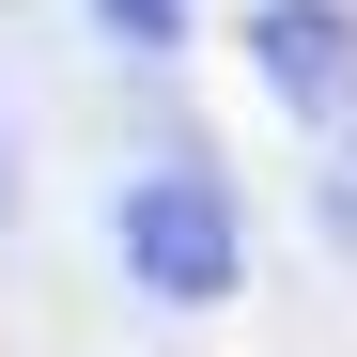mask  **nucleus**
Masks as SVG:
<instances>
[{
  "label": "nucleus",
  "instance_id": "obj_1",
  "mask_svg": "<svg viewBox=\"0 0 357 357\" xmlns=\"http://www.w3.org/2000/svg\"><path fill=\"white\" fill-rule=\"evenodd\" d=\"M109 264H125L155 311H233L249 295V202H233V171L202 155H155L109 187Z\"/></svg>",
  "mask_w": 357,
  "mask_h": 357
},
{
  "label": "nucleus",
  "instance_id": "obj_2",
  "mask_svg": "<svg viewBox=\"0 0 357 357\" xmlns=\"http://www.w3.org/2000/svg\"><path fill=\"white\" fill-rule=\"evenodd\" d=\"M233 47H249V78L280 93V125H311V140L357 125V0H249Z\"/></svg>",
  "mask_w": 357,
  "mask_h": 357
},
{
  "label": "nucleus",
  "instance_id": "obj_3",
  "mask_svg": "<svg viewBox=\"0 0 357 357\" xmlns=\"http://www.w3.org/2000/svg\"><path fill=\"white\" fill-rule=\"evenodd\" d=\"M93 31L125 47V63H187V31H202V16H187V0H93Z\"/></svg>",
  "mask_w": 357,
  "mask_h": 357
},
{
  "label": "nucleus",
  "instance_id": "obj_4",
  "mask_svg": "<svg viewBox=\"0 0 357 357\" xmlns=\"http://www.w3.org/2000/svg\"><path fill=\"white\" fill-rule=\"evenodd\" d=\"M311 218H326V249L357 264V125H342V140H326V171H311Z\"/></svg>",
  "mask_w": 357,
  "mask_h": 357
},
{
  "label": "nucleus",
  "instance_id": "obj_5",
  "mask_svg": "<svg viewBox=\"0 0 357 357\" xmlns=\"http://www.w3.org/2000/svg\"><path fill=\"white\" fill-rule=\"evenodd\" d=\"M16 202H31V155H16V125H0V233H16Z\"/></svg>",
  "mask_w": 357,
  "mask_h": 357
}]
</instances>
